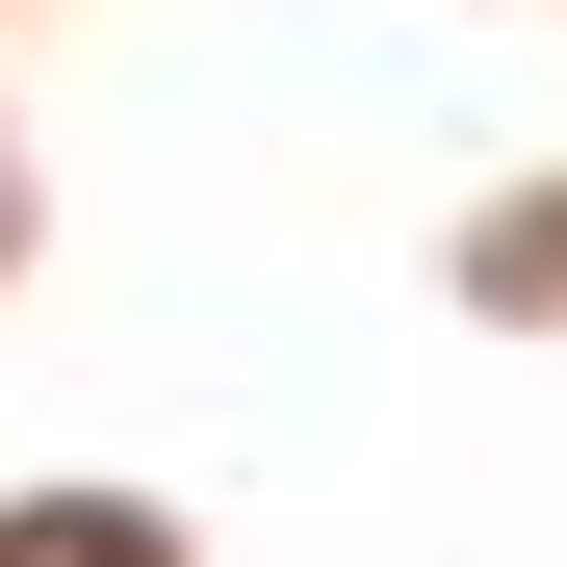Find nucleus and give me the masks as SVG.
Here are the masks:
<instances>
[{
	"label": "nucleus",
	"mask_w": 567,
	"mask_h": 567,
	"mask_svg": "<svg viewBox=\"0 0 567 567\" xmlns=\"http://www.w3.org/2000/svg\"><path fill=\"white\" fill-rule=\"evenodd\" d=\"M0 567H155V516H104V491H52V516H0Z\"/></svg>",
	"instance_id": "nucleus-1"
}]
</instances>
